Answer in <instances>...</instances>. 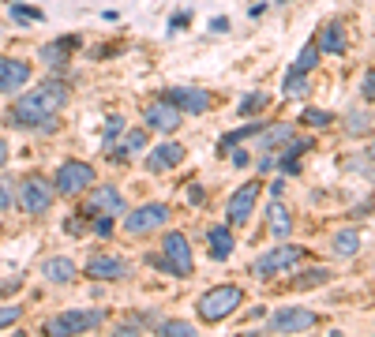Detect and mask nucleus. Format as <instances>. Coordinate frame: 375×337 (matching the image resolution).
I'll use <instances>...</instances> for the list:
<instances>
[{
	"mask_svg": "<svg viewBox=\"0 0 375 337\" xmlns=\"http://www.w3.org/2000/svg\"><path fill=\"white\" fill-rule=\"evenodd\" d=\"M180 162H184V147H180V142H162L158 150H150L147 168H150V173H162V168H173Z\"/></svg>",
	"mask_w": 375,
	"mask_h": 337,
	"instance_id": "nucleus-15",
	"label": "nucleus"
},
{
	"mask_svg": "<svg viewBox=\"0 0 375 337\" xmlns=\"http://www.w3.org/2000/svg\"><path fill=\"white\" fill-rule=\"evenodd\" d=\"M143 147H147V135H143V132H132V135H128V147H124V150H143Z\"/></svg>",
	"mask_w": 375,
	"mask_h": 337,
	"instance_id": "nucleus-36",
	"label": "nucleus"
},
{
	"mask_svg": "<svg viewBox=\"0 0 375 337\" xmlns=\"http://www.w3.org/2000/svg\"><path fill=\"white\" fill-rule=\"evenodd\" d=\"M346 132H349V135H356V132H368V116H364V112H349V124H346Z\"/></svg>",
	"mask_w": 375,
	"mask_h": 337,
	"instance_id": "nucleus-32",
	"label": "nucleus"
},
{
	"mask_svg": "<svg viewBox=\"0 0 375 337\" xmlns=\"http://www.w3.org/2000/svg\"><path fill=\"white\" fill-rule=\"evenodd\" d=\"M319 53H334V56H341L346 53V38H341V23H326L323 30H319Z\"/></svg>",
	"mask_w": 375,
	"mask_h": 337,
	"instance_id": "nucleus-18",
	"label": "nucleus"
},
{
	"mask_svg": "<svg viewBox=\"0 0 375 337\" xmlns=\"http://www.w3.org/2000/svg\"><path fill=\"white\" fill-rule=\"evenodd\" d=\"M106 323V311H64V315L49 319L45 323V334H57V337H71V334H90L94 326Z\"/></svg>",
	"mask_w": 375,
	"mask_h": 337,
	"instance_id": "nucleus-3",
	"label": "nucleus"
},
{
	"mask_svg": "<svg viewBox=\"0 0 375 337\" xmlns=\"http://www.w3.org/2000/svg\"><path fill=\"white\" fill-rule=\"evenodd\" d=\"M86 274L98 277V281H117V277L128 274V266H124L121 259H113V255H94L90 266H86Z\"/></svg>",
	"mask_w": 375,
	"mask_h": 337,
	"instance_id": "nucleus-16",
	"label": "nucleus"
},
{
	"mask_svg": "<svg viewBox=\"0 0 375 337\" xmlns=\"http://www.w3.org/2000/svg\"><path fill=\"white\" fill-rule=\"evenodd\" d=\"M162 334H165V337H191L195 330H191V323H165Z\"/></svg>",
	"mask_w": 375,
	"mask_h": 337,
	"instance_id": "nucleus-31",
	"label": "nucleus"
},
{
	"mask_svg": "<svg viewBox=\"0 0 375 337\" xmlns=\"http://www.w3.org/2000/svg\"><path fill=\"white\" fill-rule=\"evenodd\" d=\"M94 232H98V236H109V232H113V218H109V214H101V218L94 221Z\"/></svg>",
	"mask_w": 375,
	"mask_h": 337,
	"instance_id": "nucleus-35",
	"label": "nucleus"
},
{
	"mask_svg": "<svg viewBox=\"0 0 375 337\" xmlns=\"http://www.w3.org/2000/svg\"><path fill=\"white\" fill-rule=\"evenodd\" d=\"M267 101H270V94H259V90L248 94V98L241 101V116H252V112H259L263 105H267Z\"/></svg>",
	"mask_w": 375,
	"mask_h": 337,
	"instance_id": "nucleus-27",
	"label": "nucleus"
},
{
	"mask_svg": "<svg viewBox=\"0 0 375 337\" xmlns=\"http://www.w3.org/2000/svg\"><path fill=\"white\" fill-rule=\"evenodd\" d=\"M86 210H101V214H109V218H121V214H124V199H121V191H117V188L101 184V188L90 191V206H86Z\"/></svg>",
	"mask_w": 375,
	"mask_h": 337,
	"instance_id": "nucleus-13",
	"label": "nucleus"
},
{
	"mask_svg": "<svg viewBox=\"0 0 375 337\" xmlns=\"http://www.w3.org/2000/svg\"><path fill=\"white\" fill-rule=\"evenodd\" d=\"M206 247H210V259H229L233 255V232L226 225H210L206 229Z\"/></svg>",
	"mask_w": 375,
	"mask_h": 337,
	"instance_id": "nucleus-17",
	"label": "nucleus"
},
{
	"mask_svg": "<svg viewBox=\"0 0 375 337\" xmlns=\"http://www.w3.org/2000/svg\"><path fill=\"white\" fill-rule=\"evenodd\" d=\"M147 124L158 127V132H177L180 127V109L173 105L169 98H158L147 105Z\"/></svg>",
	"mask_w": 375,
	"mask_h": 337,
	"instance_id": "nucleus-10",
	"label": "nucleus"
},
{
	"mask_svg": "<svg viewBox=\"0 0 375 337\" xmlns=\"http://www.w3.org/2000/svg\"><path fill=\"white\" fill-rule=\"evenodd\" d=\"M233 165H237V168L248 165V150H237V154H233Z\"/></svg>",
	"mask_w": 375,
	"mask_h": 337,
	"instance_id": "nucleus-38",
	"label": "nucleus"
},
{
	"mask_svg": "<svg viewBox=\"0 0 375 337\" xmlns=\"http://www.w3.org/2000/svg\"><path fill=\"white\" fill-rule=\"evenodd\" d=\"M64 101H68V86L64 83H42L38 90L23 94L12 105V120H15V127H49L53 116L64 109Z\"/></svg>",
	"mask_w": 375,
	"mask_h": 337,
	"instance_id": "nucleus-1",
	"label": "nucleus"
},
{
	"mask_svg": "<svg viewBox=\"0 0 375 337\" xmlns=\"http://www.w3.org/2000/svg\"><path fill=\"white\" fill-rule=\"evenodd\" d=\"M30 79V64L12 60V56H0V90H19L23 83Z\"/></svg>",
	"mask_w": 375,
	"mask_h": 337,
	"instance_id": "nucleus-14",
	"label": "nucleus"
},
{
	"mask_svg": "<svg viewBox=\"0 0 375 337\" xmlns=\"http://www.w3.org/2000/svg\"><path fill=\"white\" fill-rule=\"evenodd\" d=\"M315 323H319V315L308 308H282L270 315V330L274 334H300V330H312Z\"/></svg>",
	"mask_w": 375,
	"mask_h": 337,
	"instance_id": "nucleus-7",
	"label": "nucleus"
},
{
	"mask_svg": "<svg viewBox=\"0 0 375 337\" xmlns=\"http://www.w3.org/2000/svg\"><path fill=\"white\" fill-rule=\"evenodd\" d=\"M71 45H75V38H68V42H53V45H45L42 49V60L49 64V68H64L68 64V53H71Z\"/></svg>",
	"mask_w": 375,
	"mask_h": 337,
	"instance_id": "nucleus-20",
	"label": "nucleus"
},
{
	"mask_svg": "<svg viewBox=\"0 0 375 337\" xmlns=\"http://www.w3.org/2000/svg\"><path fill=\"white\" fill-rule=\"evenodd\" d=\"M304 150H312V142H308V139L289 142V147H285V154H282V168H285V173H300V154H304Z\"/></svg>",
	"mask_w": 375,
	"mask_h": 337,
	"instance_id": "nucleus-21",
	"label": "nucleus"
},
{
	"mask_svg": "<svg viewBox=\"0 0 375 337\" xmlns=\"http://www.w3.org/2000/svg\"><path fill=\"white\" fill-rule=\"evenodd\" d=\"M300 259H304V247H297V244H278V247H270L267 255H259V259H255L252 274H255V277H274V274H282V270L297 266Z\"/></svg>",
	"mask_w": 375,
	"mask_h": 337,
	"instance_id": "nucleus-4",
	"label": "nucleus"
},
{
	"mask_svg": "<svg viewBox=\"0 0 375 337\" xmlns=\"http://www.w3.org/2000/svg\"><path fill=\"white\" fill-rule=\"evenodd\" d=\"M356 247H361V232L356 229H346L334 236V251L341 255V259H349V255H356Z\"/></svg>",
	"mask_w": 375,
	"mask_h": 337,
	"instance_id": "nucleus-22",
	"label": "nucleus"
},
{
	"mask_svg": "<svg viewBox=\"0 0 375 337\" xmlns=\"http://www.w3.org/2000/svg\"><path fill=\"white\" fill-rule=\"evenodd\" d=\"M263 135V147H278V142H285L293 135V124H278V127H267V132H259Z\"/></svg>",
	"mask_w": 375,
	"mask_h": 337,
	"instance_id": "nucleus-25",
	"label": "nucleus"
},
{
	"mask_svg": "<svg viewBox=\"0 0 375 337\" xmlns=\"http://www.w3.org/2000/svg\"><path fill=\"white\" fill-rule=\"evenodd\" d=\"M244 292L237 285H218L210 288V292H203V300H199V319L203 323H221L226 315H233L237 308H241Z\"/></svg>",
	"mask_w": 375,
	"mask_h": 337,
	"instance_id": "nucleus-2",
	"label": "nucleus"
},
{
	"mask_svg": "<svg viewBox=\"0 0 375 337\" xmlns=\"http://www.w3.org/2000/svg\"><path fill=\"white\" fill-rule=\"evenodd\" d=\"M162 259L169 262V274L177 277H191V270H195V262H191V247H188V236L184 232H169V236L162 240Z\"/></svg>",
	"mask_w": 375,
	"mask_h": 337,
	"instance_id": "nucleus-5",
	"label": "nucleus"
},
{
	"mask_svg": "<svg viewBox=\"0 0 375 337\" xmlns=\"http://www.w3.org/2000/svg\"><path fill=\"white\" fill-rule=\"evenodd\" d=\"M94 184V168L86 162H64L60 173H57V191L60 195H79V191Z\"/></svg>",
	"mask_w": 375,
	"mask_h": 337,
	"instance_id": "nucleus-9",
	"label": "nucleus"
},
{
	"mask_svg": "<svg viewBox=\"0 0 375 337\" xmlns=\"http://www.w3.org/2000/svg\"><path fill=\"white\" fill-rule=\"evenodd\" d=\"M372 162H375V147H372Z\"/></svg>",
	"mask_w": 375,
	"mask_h": 337,
	"instance_id": "nucleus-41",
	"label": "nucleus"
},
{
	"mask_svg": "<svg viewBox=\"0 0 375 337\" xmlns=\"http://www.w3.org/2000/svg\"><path fill=\"white\" fill-rule=\"evenodd\" d=\"M165 98H169L180 112H206V109H210V94H206V90H195V86L165 90Z\"/></svg>",
	"mask_w": 375,
	"mask_h": 337,
	"instance_id": "nucleus-12",
	"label": "nucleus"
},
{
	"mask_svg": "<svg viewBox=\"0 0 375 337\" xmlns=\"http://www.w3.org/2000/svg\"><path fill=\"white\" fill-rule=\"evenodd\" d=\"M180 27H188V15H184V12L173 15V30H180Z\"/></svg>",
	"mask_w": 375,
	"mask_h": 337,
	"instance_id": "nucleus-39",
	"label": "nucleus"
},
{
	"mask_svg": "<svg viewBox=\"0 0 375 337\" xmlns=\"http://www.w3.org/2000/svg\"><path fill=\"white\" fill-rule=\"evenodd\" d=\"M315 60H319V42H308L304 49H300V56H297V64H293V68H297V71H312Z\"/></svg>",
	"mask_w": 375,
	"mask_h": 337,
	"instance_id": "nucleus-26",
	"label": "nucleus"
},
{
	"mask_svg": "<svg viewBox=\"0 0 375 337\" xmlns=\"http://www.w3.org/2000/svg\"><path fill=\"white\" fill-rule=\"evenodd\" d=\"M255 199H259V184H244V188L229 199V206H226L229 225H244V221H248L252 210H255Z\"/></svg>",
	"mask_w": 375,
	"mask_h": 337,
	"instance_id": "nucleus-11",
	"label": "nucleus"
},
{
	"mask_svg": "<svg viewBox=\"0 0 375 337\" xmlns=\"http://www.w3.org/2000/svg\"><path fill=\"white\" fill-rule=\"evenodd\" d=\"M267 221H270V232H274V236H289V229H293V214L285 210L282 203H274V206H270Z\"/></svg>",
	"mask_w": 375,
	"mask_h": 337,
	"instance_id": "nucleus-19",
	"label": "nucleus"
},
{
	"mask_svg": "<svg viewBox=\"0 0 375 337\" xmlns=\"http://www.w3.org/2000/svg\"><path fill=\"white\" fill-rule=\"evenodd\" d=\"M23 319V308L19 303H8V308H0V330H4V326H12V323H19Z\"/></svg>",
	"mask_w": 375,
	"mask_h": 337,
	"instance_id": "nucleus-30",
	"label": "nucleus"
},
{
	"mask_svg": "<svg viewBox=\"0 0 375 337\" xmlns=\"http://www.w3.org/2000/svg\"><path fill=\"white\" fill-rule=\"evenodd\" d=\"M45 277H49V281H60V285H68V281L75 277V266H71L68 259H49V262H45Z\"/></svg>",
	"mask_w": 375,
	"mask_h": 337,
	"instance_id": "nucleus-23",
	"label": "nucleus"
},
{
	"mask_svg": "<svg viewBox=\"0 0 375 337\" xmlns=\"http://www.w3.org/2000/svg\"><path fill=\"white\" fill-rule=\"evenodd\" d=\"M4 162H8V142L0 139V165H4Z\"/></svg>",
	"mask_w": 375,
	"mask_h": 337,
	"instance_id": "nucleus-40",
	"label": "nucleus"
},
{
	"mask_svg": "<svg viewBox=\"0 0 375 337\" xmlns=\"http://www.w3.org/2000/svg\"><path fill=\"white\" fill-rule=\"evenodd\" d=\"M304 75H308V71H297V68L285 75V90H282L285 98H300V94H308V79Z\"/></svg>",
	"mask_w": 375,
	"mask_h": 337,
	"instance_id": "nucleus-24",
	"label": "nucleus"
},
{
	"mask_svg": "<svg viewBox=\"0 0 375 337\" xmlns=\"http://www.w3.org/2000/svg\"><path fill=\"white\" fill-rule=\"evenodd\" d=\"M8 206H12V184H4V180H0V214H4Z\"/></svg>",
	"mask_w": 375,
	"mask_h": 337,
	"instance_id": "nucleus-37",
	"label": "nucleus"
},
{
	"mask_svg": "<svg viewBox=\"0 0 375 337\" xmlns=\"http://www.w3.org/2000/svg\"><path fill=\"white\" fill-rule=\"evenodd\" d=\"M300 120H304V124H312V127H326V124H330V112H323V109H304V112H300Z\"/></svg>",
	"mask_w": 375,
	"mask_h": 337,
	"instance_id": "nucleus-29",
	"label": "nucleus"
},
{
	"mask_svg": "<svg viewBox=\"0 0 375 337\" xmlns=\"http://www.w3.org/2000/svg\"><path fill=\"white\" fill-rule=\"evenodd\" d=\"M323 281H330V274H326V270H308L304 277L293 281V288H312V285H323Z\"/></svg>",
	"mask_w": 375,
	"mask_h": 337,
	"instance_id": "nucleus-28",
	"label": "nucleus"
},
{
	"mask_svg": "<svg viewBox=\"0 0 375 337\" xmlns=\"http://www.w3.org/2000/svg\"><path fill=\"white\" fill-rule=\"evenodd\" d=\"M117 132H124V120H121V116H109V120H106V142H113Z\"/></svg>",
	"mask_w": 375,
	"mask_h": 337,
	"instance_id": "nucleus-33",
	"label": "nucleus"
},
{
	"mask_svg": "<svg viewBox=\"0 0 375 337\" xmlns=\"http://www.w3.org/2000/svg\"><path fill=\"white\" fill-rule=\"evenodd\" d=\"M53 195H57V188H49L42 176H27L19 184V206L27 214H45L53 206Z\"/></svg>",
	"mask_w": 375,
	"mask_h": 337,
	"instance_id": "nucleus-6",
	"label": "nucleus"
},
{
	"mask_svg": "<svg viewBox=\"0 0 375 337\" xmlns=\"http://www.w3.org/2000/svg\"><path fill=\"white\" fill-rule=\"evenodd\" d=\"M165 221H169V206L150 203V206H139L135 214H128V218H124V229L132 232V236H143V232H150V229H162Z\"/></svg>",
	"mask_w": 375,
	"mask_h": 337,
	"instance_id": "nucleus-8",
	"label": "nucleus"
},
{
	"mask_svg": "<svg viewBox=\"0 0 375 337\" xmlns=\"http://www.w3.org/2000/svg\"><path fill=\"white\" fill-rule=\"evenodd\" d=\"M361 90H364V98H368V101H375V68L364 71V86H361Z\"/></svg>",
	"mask_w": 375,
	"mask_h": 337,
	"instance_id": "nucleus-34",
	"label": "nucleus"
}]
</instances>
